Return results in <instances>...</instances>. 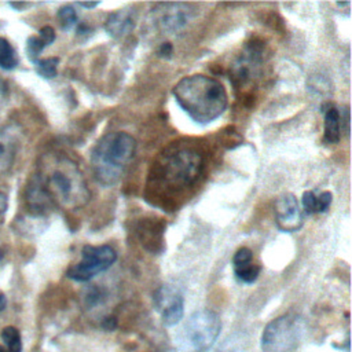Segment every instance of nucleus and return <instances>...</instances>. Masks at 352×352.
Wrapping results in <instances>:
<instances>
[{
	"label": "nucleus",
	"instance_id": "obj_23",
	"mask_svg": "<svg viewBox=\"0 0 352 352\" xmlns=\"http://www.w3.org/2000/svg\"><path fill=\"white\" fill-rule=\"evenodd\" d=\"M38 37H40L47 45H50V44H52V41L55 40V30H54L51 26H44V28L40 29Z\"/></svg>",
	"mask_w": 352,
	"mask_h": 352
},
{
	"label": "nucleus",
	"instance_id": "obj_26",
	"mask_svg": "<svg viewBox=\"0 0 352 352\" xmlns=\"http://www.w3.org/2000/svg\"><path fill=\"white\" fill-rule=\"evenodd\" d=\"M103 327H104V329H107V330L114 329V327H116V320H114L113 318H107V319H104V322H103Z\"/></svg>",
	"mask_w": 352,
	"mask_h": 352
},
{
	"label": "nucleus",
	"instance_id": "obj_20",
	"mask_svg": "<svg viewBox=\"0 0 352 352\" xmlns=\"http://www.w3.org/2000/svg\"><path fill=\"white\" fill-rule=\"evenodd\" d=\"M301 202L305 213L308 214L316 213V194L314 191H304Z\"/></svg>",
	"mask_w": 352,
	"mask_h": 352
},
{
	"label": "nucleus",
	"instance_id": "obj_24",
	"mask_svg": "<svg viewBox=\"0 0 352 352\" xmlns=\"http://www.w3.org/2000/svg\"><path fill=\"white\" fill-rule=\"evenodd\" d=\"M158 54H160L161 56L169 58V56L172 55V45H170V43H164V44L160 47Z\"/></svg>",
	"mask_w": 352,
	"mask_h": 352
},
{
	"label": "nucleus",
	"instance_id": "obj_18",
	"mask_svg": "<svg viewBox=\"0 0 352 352\" xmlns=\"http://www.w3.org/2000/svg\"><path fill=\"white\" fill-rule=\"evenodd\" d=\"M47 47V44L38 37V36H30L26 41V52H28V56L29 59L36 63L40 58V54L41 51Z\"/></svg>",
	"mask_w": 352,
	"mask_h": 352
},
{
	"label": "nucleus",
	"instance_id": "obj_12",
	"mask_svg": "<svg viewBox=\"0 0 352 352\" xmlns=\"http://www.w3.org/2000/svg\"><path fill=\"white\" fill-rule=\"evenodd\" d=\"M340 140V113L334 106L324 110V142L338 143Z\"/></svg>",
	"mask_w": 352,
	"mask_h": 352
},
{
	"label": "nucleus",
	"instance_id": "obj_5",
	"mask_svg": "<svg viewBox=\"0 0 352 352\" xmlns=\"http://www.w3.org/2000/svg\"><path fill=\"white\" fill-rule=\"evenodd\" d=\"M302 320L293 314L278 316L261 333L263 352H294L301 341Z\"/></svg>",
	"mask_w": 352,
	"mask_h": 352
},
{
	"label": "nucleus",
	"instance_id": "obj_6",
	"mask_svg": "<svg viewBox=\"0 0 352 352\" xmlns=\"http://www.w3.org/2000/svg\"><path fill=\"white\" fill-rule=\"evenodd\" d=\"M202 169V155L190 147L179 148L165 157L162 175L168 183L177 187H186L194 183Z\"/></svg>",
	"mask_w": 352,
	"mask_h": 352
},
{
	"label": "nucleus",
	"instance_id": "obj_4",
	"mask_svg": "<svg viewBox=\"0 0 352 352\" xmlns=\"http://www.w3.org/2000/svg\"><path fill=\"white\" fill-rule=\"evenodd\" d=\"M220 330L221 322L216 312L195 311L184 323L177 337V345L182 352H208L214 345Z\"/></svg>",
	"mask_w": 352,
	"mask_h": 352
},
{
	"label": "nucleus",
	"instance_id": "obj_14",
	"mask_svg": "<svg viewBox=\"0 0 352 352\" xmlns=\"http://www.w3.org/2000/svg\"><path fill=\"white\" fill-rule=\"evenodd\" d=\"M18 65V55L14 47L3 37H0V67L11 70Z\"/></svg>",
	"mask_w": 352,
	"mask_h": 352
},
{
	"label": "nucleus",
	"instance_id": "obj_19",
	"mask_svg": "<svg viewBox=\"0 0 352 352\" xmlns=\"http://www.w3.org/2000/svg\"><path fill=\"white\" fill-rule=\"evenodd\" d=\"M58 19L60 22L62 29L69 30L77 23V12L72 6H63L58 11Z\"/></svg>",
	"mask_w": 352,
	"mask_h": 352
},
{
	"label": "nucleus",
	"instance_id": "obj_2",
	"mask_svg": "<svg viewBox=\"0 0 352 352\" xmlns=\"http://www.w3.org/2000/svg\"><path fill=\"white\" fill-rule=\"evenodd\" d=\"M184 113L198 124L219 118L227 107V92L223 84L205 74L183 77L172 91Z\"/></svg>",
	"mask_w": 352,
	"mask_h": 352
},
{
	"label": "nucleus",
	"instance_id": "obj_1",
	"mask_svg": "<svg viewBox=\"0 0 352 352\" xmlns=\"http://www.w3.org/2000/svg\"><path fill=\"white\" fill-rule=\"evenodd\" d=\"M36 177L51 202L65 209H78L89 199V191L80 168L65 155H44Z\"/></svg>",
	"mask_w": 352,
	"mask_h": 352
},
{
	"label": "nucleus",
	"instance_id": "obj_9",
	"mask_svg": "<svg viewBox=\"0 0 352 352\" xmlns=\"http://www.w3.org/2000/svg\"><path fill=\"white\" fill-rule=\"evenodd\" d=\"M275 220L280 230L297 231L304 223V212L293 194H283L275 202Z\"/></svg>",
	"mask_w": 352,
	"mask_h": 352
},
{
	"label": "nucleus",
	"instance_id": "obj_13",
	"mask_svg": "<svg viewBox=\"0 0 352 352\" xmlns=\"http://www.w3.org/2000/svg\"><path fill=\"white\" fill-rule=\"evenodd\" d=\"M232 267H234L235 276L243 283H253L258 278L260 267L254 264L253 260L245 261L241 264H232Z\"/></svg>",
	"mask_w": 352,
	"mask_h": 352
},
{
	"label": "nucleus",
	"instance_id": "obj_7",
	"mask_svg": "<svg viewBox=\"0 0 352 352\" xmlns=\"http://www.w3.org/2000/svg\"><path fill=\"white\" fill-rule=\"evenodd\" d=\"M117 260L116 250L109 245H85L81 250V260L72 265L66 275L77 282H87L95 275L109 270Z\"/></svg>",
	"mask_w": 352,
	"mask_h": 352
},
{
	"label": "nucleus",
	"instance_id": "obj_16",
	"mask_svg": "<svg viewBox=\"0 0 352 352\" xmlns=\"http://www.w3.org/2000/svg\"><path fill=\"white\" fill-rule=\"evenodd\" d=\"M59 59L58 58H45L38 59L36 65L37 73L44 78H54L56 76V67H58Z\"/></svg>",
	"mask_w": 352,
	"mask_h": 352
},
{
	"label": "nucleus",
	"instance_id": "obj_22",
	"mask_svg": "<svg viewBox=\"0 0 352 352\" xmlns=\"http://www.w3.org/2000/svg\"><path fill=\"white\" fill-rule=\"evenodd\" d=\"M253 260V253L249 248H241L235 252L234 257H232V264H241L245 261H250Z\"/></svg>",
	"mask_w": 352,
	"mask_h": 352
},
{
	"label": "nucleus",
	"instance_id": "obj_8",
	"mask_svg": "<svg viewBox=\"0 0 352 352\" xmlns=\"http://www.w3.org/2000/svg\"><path fill=\"white\" fill-rule=\"evenodd\" d=\"M154 305L165 326H175L183 319L184 298L182 293L172 286L165 285L155 290Z\"/></svg>",
	"mask_w": 352,
	"mask_h": 352
},
{
	"label": "nucleus",
	"instance_id": "obj_29",
	"mask_svg": "<svg viewBox=\"0 0 352 352\" xmlns=\"http://www.w3.org/2000/svg\"><path fill=\"white\" fill-rule=\"evenodd\" d=\"M0 352H8V349L6 348V346H3V345H0Z\"/></svg>",
	"mask_w": 352,
	"mask_h": 352
},
{
	"label": "nucleus",
	"instance_id": "obj_28",
	"mask_svg": "<svg viewBox=\"0 0 352 352\" xmlns=\"http://www.w3.org/2000/svg\"><path fill=\"white\" fill-rule=\"evenodd\" d=\"M6 308V297L4 294L0 292V311H3Z\"/></svg>",
	"mask_w": 352,
	"mask_h": 352
},
{
	"label": "nucleus",
	"instance_id": "obj_21",
	"mask_svg": "<svg viewBox=\"0 0 352 352\" xmlns=\"http://www.w3.org/2000/svg\"><path fill=\"white\" fill-rule=\"evenodd\" d=\"M331 198L333 195L330 191H322L316 194V213L326 212L331 204Z\"/></svg>",
	"mask_w": 352,
	"mask_h": 352
},
{
	"label": "nucleus",
	"instance_id": "obj_27",
	"mask_svg": "<svg viewBox=\"0 0 352 352\" xmlns=\"http://www.w3.org/2000/svg\"><path fill=\"white\" fill-rule=\"evenodd\" d=\"M81 7H85V8H94L96 6H99L98 1H94V3H78Z\"/></svg>",
	"mask_w": 352,
	"mask_h": 352
},
{
	"label": "nucleus",
	"instance_id": "obj_17",
	"mask_svg": "<svg viewBox=\"0 0 352 352\" xmlns=\"http://www.w3.org/2000/svg\"><path fill=\"white\" fill-rule=\"evenodd\" d=\"M12 162H14V150L11 144L0 140V176L8 172Z\"/></svg>",
	"mask_w": 352,
	"mask_h": 352
},
{
	"label": "nucleus",
	"instance_id": "obj_11",
	"mask_svg": "<svg viewBox=\"0 0 352 352\" xmlns=\"http://www.w3.org/2000/svg\"><path fill=\"white\" fill-rule=\"evenodd\" d=\"M133 28L135 16L129 8H122L111 12L104 22L106 32L114 38H121L129 34L133 30Z\"/></svg>",
	"mask_w": 352,
	"mask_h": 352
},
{
	"label": "nucleus",
	"instance_id": "obj_15",
	"mask_svg": "<svg viewBox=\"0 0 352 352\" xmlns=\"http://www.w3.org/2000/svg\"><path fill=\"white\" fill-rule=\"evenodd\" d=\"M1 340L6 342L8 352H21L22 351V340L18 329L12 326H7L1 330Z\"/></svg>",
	"mask_w": 352,
	"mask_h": 352
},
{
	"label": "nucleus",
	"instance_id": "obj_10",
	"mask_svg": "<svg viewBox=\"0 0 352 352\" xmlns=\"http://www.w3.org/2000/svg\"><path fill=\"white\" fill-rule=\"evenodd\" d=\"M194 10L188 4L183 3H172L162 4V10H160L157 23L158 26L168 33H176L182 30L194 16Z\"/></svg>",
	"mask_w": 352,
	"mask_h": 352
},
{
	"label": "nucleus",
	"instance_id": "obj_25",
	"mask_svg": "<svg viewBox=\"0 0 352 352\" xmlns=\"http://www.w3.org/2000/svg\"><path fill=\"white\" fill-rule=\"evenodd\" d=\"M7 210V197L0 192V214H3Z\"/></svg>",
	"mask_w": 352,
	"mask_h": 352
},
{
	"label": "nucleus",
	"instance_id": "obj_3",
	"mask_svg": "<svg viewBox=\"0 0 352 352\" xmlns=\"http://www.w3.org/2000/svg\"><path fill=\"white\" fill-rule=\"evenodd\" d=\"M136 150L135 139L126 132H110L95 144L91 164L96 179L104 186L116 184L131 164Z\"/></svg>",
	"mask_w": 352,
	"mask_h": 352
}]
</instances>
